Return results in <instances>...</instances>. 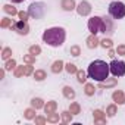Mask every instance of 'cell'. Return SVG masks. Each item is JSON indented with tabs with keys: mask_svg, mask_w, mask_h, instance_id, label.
I'll list each match as a JSON object with an SVG mask.
<instances>
[{
	"mask_svg": "<svg viewBox=\"0 0 125 125\" xmlns=\"http://www.w3.org/2000/svg\"><path fill=\"white\" fill-rule=\"evenodd\" d=\"M116 53H118L119 56H125V44H121V46H118V49H116Z\"/></svg>",
	"mask_w": 125,
	"mask_h": 125,
	"instance_id": "cell-36",
	"label": "cell"
},
{
	"mask_svg": "<svg viewBox=\"0 0 125 125\" xmlns=\"http://www.w3.org/2000/svg\"><path fill=\"white\" fill-rule=\"evenodd\" d=\"M63 68H65V63L62 60H56V62H53V65H52V72L53 74H60L62 71H63Z\"/></svg>",
	"mask_w": 125,
	"mask_h": 125,
	"instance_id": "cell-15",
	"label": "cell"
},
{
	"mask_svg": "<svg viewBox=\"0 0 125 125\" xmlns=\"http://www.w3.org/2000/svg\"><path fill=\"white\" fill-rule=\"evenodd\" d=\"M10 30L16 31L19 35H27V34L30 32V25H28V22H27V21H22V19H21V21H18V22L12 24Z\"/></svg>",
	"mask_w": 125,
	"mask_h": 125,
	"instance_id": "cell-6",
	"label": "cell"
},
{
	"mask_svg": "<svg viewBox=\"0 0 125 125\" xmlns=\"http://www.w3.org/2000/svg\"><path fill=\"white\" fill-rule=\"evenodd\" d=\"M112 99H113V102L118 103V104H124V103H125V94H124V91H121V90L113 91V93H112Z\"/></svg>",
	"mask_w": 125,
	"mask_h": 125,
	"instance_id": "cell-11",
	"label": "cell"
},
{
	"mask_svg": "<svg viewBox=\"0 0 125 125\" xmlns=\"http://www.w3.org/2000/svg\"><path fill=\"white\" fill-rule=\"evenodd\" d=\"M66 32L62 27H53L43 32V41L52 47H59L65 43Z\"/></svg>",
	"mask_w": 125,
	"mask_h": 125,
	"instance_id": "cell-1",
	"label": "cell"
},
{
	"mask_svg": "<svg viewBox=\"0 0 125 125\" xmlns=\"http://www.w3.org/2000/svg\"><path fill=\"white\" fill-rule=\"evenodd\" d=\"M69 112H71L72 115H80V113H81V106H80V103L72 102V103L69 104Z\"/></svg>",
	"mask_w": 125,
	"mask_h": 125,
	"instance_id": "cell-19",
	"label": "cell"
},
{
	"mask_svg": "<svg viewBox=\"0 0 125 125\" xmlns=\"http://www.w3.org/2000/svg\"><path fill=\"white\" fill-rule=\"evenodd\" d=\"M12 24H13L12 19H9V18H3L2 22H0V27H2V28H10Z\"/></svg>",
	"mask_w": 125,
	"mask_h": 125,
	"instance_id": "cell-32",
	"label": "cell"
},
{
	"mask_svg": "<svg viewBox=\"0 0 125 125\" xmlns=\"http://www.w3.org/2000/svg\"><path fill=\"white\" fill-rule=\"evenodd\" d=\"M34 121H35L37 125H44V124L47 122V118H46V116H35Z\"/></svg>",
	"mask_w": 125,
	"mask_h": 125,
	"instance_id": "cell-35",
	"label": "cell"
},
{
	"mask_svg": "<svg viewBox=\"0 0 125 125\" xmlns=\"http://www.w3.org/2000/svg\"><path fill=\"white\" fill-rule=\"evenodd\" d=\"M65 69H66V72H68V74H77V72H78V69H77L75 63H71V62L65 65Z\"/></svg>",
	"mask_w": 125,
	"mask_h": 125,
	"instance_id": "cell-29",
	"label": "cell"
},
{
	"mask_svg": "<svg viewBox=\"0 0 125 125\" xmlns=\"http://www.w3.org/2000/svg\"><path fill=\"white\" fill-rule=\"evenodd\" d=\"M5 69H6V71L16 69V60H15V59H8L6 63H5Z\"/></svg>",
	"mask_w": 125,
	"mask_h": 125,
	"instance_id": "cell-24",
	"label": "cell"
},
{
	"mask_svg": "<svg viewBox=\"0 0 125 125\" xmlns=\"http://www.w3.org/2000/svg\"><path fill=\"white\" fill-rule=\"evenodd\" d=\"M77 12L80 16H88L91 13V5L87 2V0H83L77 5Z\"/></svg>",
	"mask_w": 125,
	"mask_h": 125,
	"instance_id": "cell-8",
	"label": "cell"
},
{
	"mask_svg": "<svg viewBox=\"0 0 125 125\" xmlns=\"http://www.w3.org/2000/svg\"><path fill=\"white\" fill-rule=\"evenodd\" d=\"M56 109H57V103H56L54 100H50V102H47V103L44 104V112H46L47 115L56 112Z\"/></svg>",
	"mask_w": 125,
	"mask_h": 125,
	"instance_id": "cell-16",
	"label": "cell"
},
{
	"mask_svg": "<svg viewBox=\"0 0 125 125\" xmlns=\"http://www.w3.org/2000/svg\"><path fill=\"white\" fill-rule=\"evenodd\" d=\"M12 2H13V3H22L24 0H12Z\"/></svg>",
	"mask_w": 125,
	"mask_h": 125,
	"instance_id": "cell-40",
	"label": "cell"
},
{
	"mask_svg": "<svg viewBox=\"0 0 125 125\" xmlns=\"http://www.w3.org/2000/svg\"><path fill=\"white\" fill-rule=\"evenodd\" d=\"M88 75H90V78H93V80H96V81H104L107 77H109V72H110V66L106 63L104 60H100V59H97V60H94V62H91V63L88 65Z\"/></svg>",
	"mask_w": 125,
	"mask_h": 125,
	"instance_id": "cell-2",
	"label": "cell"
},
{
	"mask_svg": "<svg viewBox=\"0 0 125 125\" xmlns=\"http://www.w3.org/2000/svg\"><path fill=\"white\" fill-rule=\"evenodd\" d=\"M60 6H62V9L66 10V12H71V10L77 9L75 0H62V2H60Z\"/></svg>",
	"mask_w": 125,
	"mask_h": 125,
	"instance_id": "cell-10",
	"label": "cell"
},
{
	"mask_svg": "<svg viewBox=\"0 0 125 125\" xmlns=\"http://www.w3.org/2000/svg\"><path fill=\"white\" fill-rule=\"evenodd\" d=\"M24 62L25 63H28V65H34L35 63V56L34 54H24Z\"/></svg>",
	"mask_w": 125,
	"mask_h": 125,
	"instance_id": "cell-28",
	"label": "cell"
},
{
	"mask_svg": "<svg viewBox=\"0 0 125 125\" xmlns=\"http://www.w3.org/2000/svg\"><path fill=\"white\" fill-rule=\"evenodd\" d=\"M5 71H6V69H2V71H0V80L5 78Z\"/></svg>",
	"mask_w": 125,
	"mask_h": 125,
	"instance_id": "cell-39",
	"label": "cell"
},
{
	"mask_svg": "<svg viewBox=\"0 0 125 125\" xmlns=\"http://www.w3.org/2000/svg\"><path fill=\"white\" fill-rule=\"evenodd\" d=\"M84 93H85L87 96H94V93H96V87H94V84L87 83L85 87H84Z\"/></svg>",
	"mask_w": 125,
	"mask_h": 125,
	"instance_id": "cell-23",
	"label": "cell"
},
{
	"mask_svg": "<svg viewBox=\"0 0 125 125\" xmlns=\"http://www.w3.org/2000/svg\"><path fill=\"white\" fill-rule=\"evenodd\" d=\"M93 118H94V124H104L106 122V113L100 109H96L93 112Z\"/></svg>",
	"mask_w": 125,
	"mask_h": 125,
	"instance_id": "cell-9",
	"label": "cell"
},
{
	"mask_svg": "<svg viewBox=\"0 0 125 125\" xmlns=\"http://www.w3.org/2000/svg\"><path fill=\"white\" fill-rule=\"evenodd\" d=\"M60 116H62V122H63V124H69L71 121H72V113L69 112V110H65V112H62L60 113Z\"/></svg>",
	"mask_w": 125,
	"mask_h": 125,
	"instance_id": "cell-20",
	"label": "cell"
},
{
	"mask_svg": "<svg viewBox=\"0 0 125 125\" xmlns=\"http://www.w3.org/2000/svg\"><path fill=\"white\" fill-rule=\"evenodd\" d=\"M97 46H100V41H99V38H97L96 34H91V35L87 38V47H88V49H96Z\"/></svg>",
	"mask_w": 125,
	"mask_h": 125,
	"instance_id": "cell-12",
	"label": "cell"
},
{
	"mask_svg": "<svg viewBox=\"0 0 125 125\" xmlns=\"http://www.w3.org/2000/svg\"><path fill=\"white\" fill-rule=\"evenodd\" d=\"M118 83L116 78H106L104 81H100L99 83V88H107V87H115Z\"/></svg>",
	"mask_w": 125,
	"mask_h": 125,
	"instance_id": "cell-13",
	"label": "cell"
},
{
	"mask_svg": "<svg viewBox=\"0 0 125 125\" xmlns=\"http://www.w3.org/2000/svg\"><path fill=\"white\" fill-rule=\"evenodd\" d=\"M69 52H71L72 56H80V54H81V49H80V46H72Z\"/></svg>",
	"mask_w": 125,
	"mask_h": 125,
	"instance_id": "cell-34",
	"label": "cell"
},
{
	"mask_svg": "<svg viewBox=\"0 0 125 125\" xmlns=\"http://www.w3.org/2000/svg\"><path fill=\"white\" fill-rule=\"evenodd\" d=\"M31 106H32L34 109H41V107H44V100L40 99V97H34V99L31 100Z\"/></svg>",
	"mask_w": 125,
	"mask_h": 125,
	"instance_id": "cell-18",
	"label": "cell"
},
{
	"mask_svg": "<svg viewBox=\"0 0 125 125\" xmlns=\"http://www.w3.org/2000/svg\"><path fill=\"white\" fill-rule=\"evenodd\" d=\"M109 15L113 19H122L125 16V5L122 2H112L109 5Z\"/></svg>",
	"mask_w": 125,
	"mask_h": 125,
	"instance_id": "cell-3",
	"label": "cell"
},
{
	"mask_svg": "<svg viewBox=\"0 0 125 125\" xmlns=\"http://www.w3.org/2000/svg\"><path fill=\"white\" fill-rule=\"evenodd\" d=\"M32 77H34L35 81H44V80L47 78V74H46V71H43V69H37V71L32 74Z\"/></svg>",
	"mask_w": 125,
	"mask_h": 125,
	"instance_id": "cell-17",
	"label": "cell"
},
{
	"mask_svg": "<svg viewBox=\"0 0 125 125\" xmlns=\"http://www.w3.org/2000/svg\"><path fill=\"white\" fill-rule=\"evenodd\" d=\"M35 110H37V109H34L32 106H31L30 109H25V110H24V118H25V119H34V118H35Z\"/></svg>",
	"mask_w": 125,
	"mask_h": 125,
	"instance_id": "cell-21",
	"label": "cell"
},
{
	"mask_svg": "<svg viewBox=\"0 0 125 125\" xmlns=\"http://www.w3.org/2000/svg\"><path fill=\"white\" fill-rule=\"evenodd\" d=\"M13 74H15L16 78H21V77H24V75L28 77V75H32V74H34V69H32V65H28V63H27L25 66H24V65H22V66H16V69H15Z\"/></svg>",
	"mask_w": 125,
	"mask_h": 125,
	"instance_id": "cell-7",
	"label": "cell"
},
{
	"mask_svg": "<svg viewBox=\"0 0 125 125\" xmlns=\"http://www.w3.org/2000/svg\"><path fill=\"white\" fill-rule=\"evenodd\" d=\"M116 112H118L116 104H109V106H107V109H106V115H107L109 118H113V116L116 115Z\"/></svg>",
	"mask_w": 125,
	"mask_h": 125,
	"instance_id": "cell-25",
	"label": "cell"
},
{
	"mask_svg": "<svg viewBox=\"0 0 125 125\" xmlns=\"http://www.w3.org/2000/svg\"><path fill=\"white\" fill-rule=\"evenodd\" d=\"M77 80H78V83H85L87 81V74L84 72V71H80L78 69V72H77Z\"/></svg>",
	"mask_w": 125,
	"mask_h": 125,
	"instance_id": "cell-31",
	"label": "cell"
},
{
	"mask_svg": "<svg viewBox=\"0 0 125 125\" xmlns=\"http://www.w3.org/2000/svg\"><path fill=\"white\" fill-rule=\"evenodd\" d=\"M30 53H31V54H34V56H37V54H40V53H41V47H40V46H37V44H34V46H31V47H30Z\"/></svg>",
	"mask_w": 125,
	"mask_h": 125,
	"instance_id": "cell-33",
	"label": "cell"
},
{
	"mask_svg": "<svg viewBox=\"0 0 125 125\" xmlns=\"http://www.w3.org/2000/svg\"><path fill=\"white\" fill-rule=\"evenodd\" d=\"M109 66H110V72H112L113 77H122V75H125V62L113 59Z\"/></svg>",
	"mask_w": 125,
	"mask_h": 125,
	"instance_id": "cell-5",
	"label": "cell"
},
{
	"mask_svg": "<svg viewBox=\"0 0 125 125\" xmlns=\"http://www.w3.org/2000/svg\"><path fill=\"white\" fill-rule=\"evenodd\" d=\"M3 10H5L8 15H12V16H15V15L19 13V12L16 10V8H13L12 5H5V6H3Z\"/></svg>",
	"mask_w": 125,
	"mask_h": 125,
	"instance_id": "cell-22",
	"label": "cell"
},
{
	"mask_svg": "<svg viewBox=\"0 0 125 125\" xmlns=\"http://www.w3.org/2000/svg\"><path fill=\"white\" fill-rule=\"evenodd\" d=\"M60 118H62V116H59V113L53 112V113H49V115H47V122L56 124V122H59V119H60Z\"/></svg>",
	"mask_w": 125,
	"mask_h": 125,
	"instance_id": "cell-26",
	"label": "cell"
},
{
	"mask_svg": "<svg viewBox=\"0 0 125 125\" xmlns=\"http://www.w3.org/2000/svg\"><path fill=\"white\" fill-rule=\"evenodd\" d=\"M18 16H19V19H22V21H27V19H28V16H30V13L22 10V12H19V13H18Z\"/></svg>",
	"mask_w": 125,
	"mask_h": 125,
	"instance_id": "cell-37",
	"label": "cell"
},
{
	"mask_svg": "<svg viewBox=\"0 0 125 125\" xmlns=\"http://www.w3.org/2000/svg\"><path fill=\"white\" fill-rule=\"evenodd\" d=\"M100 46H102L103 49H112V46H113V41H112L110 38H103V40L100 41Z\"/></svg>",
	"mask_w": 125,
	"mask_h": 125,
	"instance_id": "cell-30",
	"label": "cell"
},
{
	"mask_svg": "<svg viewBox=\"0 0 125 125\" xmlns=\"http://www.w3.org/2000/svg\"><path fill=\"white\" fill-rule=\"evenodd\" d=\"M10 56H12V49L10 47H5L2 50V59L3 60H8V59H10Z\"/></svg>",
	"mask_w": 125,
	"mask_h": 125,
	"instance_id": "cell-27",
	"label": "cell"
},
{
	"mask_svg": "<svg viewBox=\"0 0 125 125\" xmlns=\"http://www.w3.org/2000/svg\"><path fill=\"white\" fill-rule=\"evenodd\" d=\"M28 13H30V16H32L34 19H40V18H43L44 13H46V5L41 3V2L32 3V5H30V8H28Z\"/></svg>",
	"mask_w": 125,
	"mask_h": 125,
	"instance_id": "cell-4",
	"label": "cell"
},
{
	"mask_svg": "<svg viewBox=\"0 0 125 125\" xmlns=\"http://www.w3.org/2000/svg\"><path fill=\"white\" fill-rule=\"evenodd\" d=\"M62 93H63V96H65L68 100L75 99V90H74L72 87H69V85H65L63 88H62Z\"/></svg>",
	"mask_w": 125,
	"mask_h": 125,
	"instance_id": "cell-14",
	"label": "cell"
},
{
	"mask_svg": "<svg viewBox=\"0 0 125 125\" xmlns=\"http://www.w3.org/2000/svg\"><path fill=\"white\" fill-rule=\"evenodd\" d=\"M115 54H116V53H115L112 49H109V57H115Z\"/></svg>",
	"mask_w": 125,
	"mask_h": 125,
	"instance_id": "cell-38",
	"label": "cell"
}]
</instances>
